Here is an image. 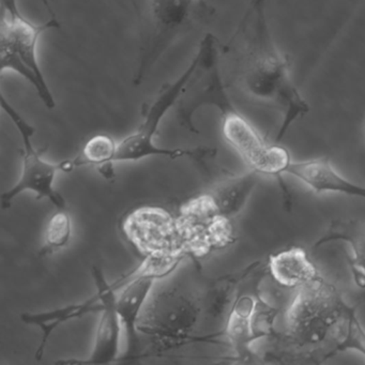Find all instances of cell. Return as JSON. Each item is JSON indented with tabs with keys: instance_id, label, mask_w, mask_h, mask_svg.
Instances as JSON below:
<instances>
[{
	"instance_id": "cell-1",
	"label": "cell",
	"mask_w": 365,
	"mask_h": 365,
	"mask_svg": "<svg viewBox=\"0 0 365 365\" xmlns=\"http://www.w3.org/2000/svg\"><path fill=\"white\" fill-rule=\"evenodd\" d=\"M266 5L267 0H251L234 35L222 46L221 68L227 88L282 110L283 121L274 140L279 144L309 106L292 81L287 57L273 41Z\"/></svg>"
},
{
	"instance_id": "cell-2",
	"label": "cell",
	"mask_w": 365,
	"mask_h": 365,
	"mask_svg": "<svg viewBox=\"0 0 365 365\" xmlns=\"http://www.w3.org/2000/svg\"><path fill=\"white\" fill-rule=\"evenodd\" d=\"M140 25V51L133 74L140 86L181 36L212 20L215 9L205 0H131Z\"/></svg>"
},
{
	"instance_id": "cell-3",
	"label": "cell",
	"mask_w": 365,
	"mask_h": 365,
	"mask_svg": "<svg viewBox=\"0 0 365 365\" xmlns=\"http://www.w3.org/2000/svg\"><path fill=\"white\" fill-rule=\"evenodd\" d=\"M359 304H349L322 277L298 288L285 312L287 336L299 347H316L339 341L344 322Z\"/></svg>"
},
{
	"instance_id": "cell-4",
	"label": "cell",
	"mask_w": 365,
	"mask_h": 365,
	"mask_svg": "<svg viewBox=\"0 0 365 365\" xmlns=\"http://www.w3.org/2000/svg\"><path fill=\"white\" fill-rule=\"evenodd\" d=\"M44 3L50 19L41 24L29 20L21 12L19 3L1 6L0 72L11 71L22 76L34 87L42 103L53 110L56 102L38 59V44L43 34L59 29L61 25L48 1Z\"/></svg>"
},
{
	"instance_id": "cell-5",
	"label": "cell",
	"mask_w": 365,
	"mask_h": 365,
	"mask_svg": "<svg viewBox=\"0 0 365 365\" xmlns=\"http://www.w3.org/2000/svg\"><path fill=\"white\" fill-rule=\"evenodd\" d=\"M197 59L194 56L187 69L174 82L164 84L151 101L143 108V121L134 133L117 144L114 162H136L150 157H165L170 160L191 158L202 161L205 158L217 155L213 148H162L155 143L160 125L173 106H177L183 89L193 76Z\"/></svg>"
},
{
	"instance_id": "cell-6",
	"label": "cell",
	"mask_w": 365,
	"mask_h": 365,
	"mask_svg": "<svg viewBox=\"0 0 365 365\" xmlns=\"http://www.w3.org/2000/svg\"><path fill=\"white\" fill-rule=\"evenodd\" d=\"M198 299L178 289L153 294L147 301L138 320V332L148 335L160 348L179 347L192 341H212L222 332L196 337L193 332L202 314Z\"/></svg>"
},
{
	"instance_id": "cell-7",
	"label": "cell",
	"mask_w": 365,
	"mask_h": 365,
	"mask_svg": "<svg viewBox=\"0 0 365 365\" xmlns=\"http://www.w3.org/2000/svg\"><path fill=\"white\" fill-rule=\"evenodd\" d=\"M0 106L16 125L23 142L22 173L18 182L1 195V208L7 210L11 207L12 202L23 192L31 191L36 194L37 200L46 198L58 210H65L67 202L63 196L55 190L54 181L57 173H70L76 170L73 160L56 164L46 161L34 146L35 127L9 103L4 95L0 97Z\"/></svg>"
},
{
	"instance_id": "cell-8",
	"label": "cell",
	"mask_w": 365,
	"mask_h": 365,
	"mask_svg": "<svg viewBox=\"0 0 365 365\" xmlns=\"http://www.w3.org/2000/svg\"><path fill=\"white\" fill-rule=\"evenodd\" d=\"M221 48V43L212 34L202 38L195 54L197 63L193 76L177 103L179 123L193 133H198L194 114L202 106H213L221 114L234 108L222 73Z\"/></svg>"
},
{
	"instance_id": "cell-9",
	"label": "cell",
	"mask_w": 365,
	"mask_h": 365,
	"mask_svg": "<svg viewBox=\"0 0 365 365\" xmlns=\"http://www.w3.org/2000/svg\"><path fill=\"white\" fill-rule=\"evenodd\" d=\"M176 221L185 257L200 259L236 241L232 219L220 213L210 193L181 205Z\"/></svg>"
},
{
	"instance_id": "cell-10",
	"label": "cell",
	"mask_w": 365,
	"mask_h": 365,
	"mask_svg": "<svg viewBox=\"0 0 365 365\" xmlns=\"http://www.w3.org/2000/svg\"><path fill=\"white\" fill-rule=\"evenodd\" d=\"M221 116L222 133L226 142L251 170L277 180L283 193L286 209L290 210L292 194L283 177L286 168L292 163L289 151L279 144H267L262 134L236 108L222 113Z\"/></svg>"
},
{
	"instance_id": "cell-11",
	"label": "cell",
	"mask_w": 365,
	"mask_h": 365,
	"mask_svg": "<svg viewBox=\"0 0 365 365\" xmlns=\"http://www.w3.org/2000/svg\"><path fill=\"white\" fill-rule=\"evenodd\" d=\"M185 257L181 255H150L134 269L132 279L121 288L117 297V307L127 336L125 358L140 356L138 320L150 298L158 279L168 277Z\"/></svg>"
},
{
	"instance_id": "cell-12",
	"label": "cell",
	"mask_w": 365,
	"mask_h": 365,
	"mask_svg": "<svg viewBox=\"0 0 365 365\" xmlns=\"http://www.w3.org/2000/svg\"><path fill=\"white\" fill-rule=\"evenodd\" d=\"M133 273L134 270L110 283L100 267H93L91 274L97 289L96 294L101 302L93 351L85 360H63L59 361V364H110L119 358L123 324L117 307L116 292L132 279Z\"/></svg>"
},
{
	"instance_id": "cell-13",
	"label": "cell",
	"mask_w": 365,
	"mask_h": 365,
	"mask_svg": "<svg viewBox=\"0 0 365 365\" xmlns=\"http://www.w3.org/2000/svg\"><path fill=\"white\" fill-rule=\"evenodd\" d=\"M128 242L143 257L150 255H181L180 235L176 217L165 209L142 207L135 209L123 222Z\"/></svg>"
},
{
	"instance_id": "cell-14",
	"label": "cell",
	"mask_w": 365,
	"mask_h": 365,
	"mask_svg": "<svg viewBox=\"0 0 365 365\" xmlns=\"http://www.w3.org/2000/svg\"><path fill=\"white\" fill-rule=\"evenodd\" d=\"M285 175L294 177L315 193H337L365 200V187L348 180L335 170L327 158L292 162Z\"/></svg>"
},
{
	"instance_id": "cell-15",
	"label": "cell",
	"mask_w": 365,
	"mask_h": 365,
	"mask_svg": "<svg viewBox=\"0 0 365 365\" xmlns=\"http://www.w3.org/2000/svg\"><path fill=\"white\" fill-rule=\"evenodd\" d=\"M267 274L268 272L256 282L251 292L240 290L225 318L222 334L234 350L236 358L241 362H253L256 358L252 349L254 341L252 339L251 317L255 307L258 286Z\"/></svg>"
},
{
	"instance_id": "cell-16",
	"label": "cell",
	"mask_w": 365,
	"mask_h": 365,
	"mask_svg": "<svg viewBox=\"0 0 365 365\" xmlns=\"http://www.w3.org/2000/svg\"><path fill=\"white\" fill-rule=\"evenodd\" d=\"M267 271L273 282L287 289H298L317 279V268L303 247H292L269 256Z\"/></svg>"
},
{
	"instance_id": "cell-17",
	"label": "cell",
	"mask_w": 365,
	"mask_h": 365,
	"mask_svg": "<svg viewBox=\"0 0 365 365\" xmlns=\"http://www.w3.org/2000/svg\"><path fill=\"white\" fill-rule=\"evenodd\" d=\"M333 242L345 243L349 247L351 255L348 256V264L354 282L359 287L365 288V222L334 220L327 232L316 241L314 247L319 249Z\"/></svg>"
},
{
	"instance_id": "cell-18",
	"label": "cell",
	"mask_w": 365,
	"mask_h": 365,
	"mask_svg": "<svg viewBox=\"0 0 365 365\" xmlns=\"http://www.w3.org/2000/svg\"><path fill=\"white\" fill-rule=\"evenodd\" d=\"M100 311H101V302L96 294L89 300L78 304L66 305L52 311L42 312V313H23L21 316L22 322L31 326L38 327L42 332L41 341L36 351V359L41 360L51 335L61 324L91 313H100Z\"/></svg>"
},
{
	"instance_id": "cell-19",
	"label": "cell",
	"mask_w": 365,
	"mask_h": 365,
	"mask_svg": "<svg viewBox=\"0 0 365 365\" xmlns=\"http://www.w3.org/2000/svg\"><path fill=\"white\" fill-rule=\"evenodd\" d=\"M262 176L251 170L245 174L227 177L215 185L210 194L220 213L228 219L237 217L245 209Z\"/></svg>"
},
{
	"instance_id": "cell-20",
	"label": "cell",
	"mask_w": 365,
	"mask_h": 365,
	"mask_svg": "<svg viewBox=\"0 0 365 365\" xmlns=\"http://www.w3.org/2000/svg\"><path fill=\"white\" fill-rule=\"evenodd\" d=\"M266 262L256 260L245 268L215 279L205 297L207 312L215 318H226L235 299L245 282L249 281Z\"/></svg>"
},
{
	"instance_id": "cell-21",
	"label": "cell",
	"mask_w": 365,
	"mask_h": 365,
	"mask_svg": "<svg viewBox=\"0 0 365 365\" xmlns=\"http://www.w3.org/2000/svg\"><path fill=\"white\" fill-rule=\"evenodd\" d=\"M116 149L117 144L110 135L98 134L86 143L82 155L73 160L74 165L76 168L95 166L106 178H113Z\"/></svg>"
},
{
	"instance_id": "cell-22",
	"label": "cell",
	"mask_w": 365,
	"mask_h": 365,
	"mask_svg": "<svg viewBox=\"0 0 365 365\" xmlns=\"http://www.w3.org/2000/svg\"><path fill=\"white\" fill-rule=\"evenodd\" d=\"M279 311H281L279 307L271 304L267 299H264L260 285L258 286L255 307L251 317V333L254 343L277 334L274 326L277 318L279 317Z\"/></svg>"
},
{
	"instance_id": "cell-23",
	"label": "cell",
	"mask_w": 365,
	"mask_h": 365,
	"mask_svg": "<svg viewBox=\"0 0 365 365\" xmlns=\"http://www.w3.org/2000/svg\"><path fill=\"white\" fill-rule=\"evenodd\" d=\"M356 311H358V307L350 312L344 322L341 337L332 350L324 354V359L331 358L339 352L348 351V350L360 352L365 356V329L359 320Z\"/></svg>"
},
{
	"instance_id": "cell-24",
	"label": "cell",
	"mask_w": 365,
	"mask_h": 365,
	"mask_svg": "<svg viewBox=\"0 0 365 365\" xmlns=\"http://www.w3.org/2000/svg\"><path fill=\"white\" fill-rule=\"evenodd\" d=\"M72 235V222L65 210H58L51 217L46 230L43 253H51L67 247Z\"/></svg>"
}]
</instances>
